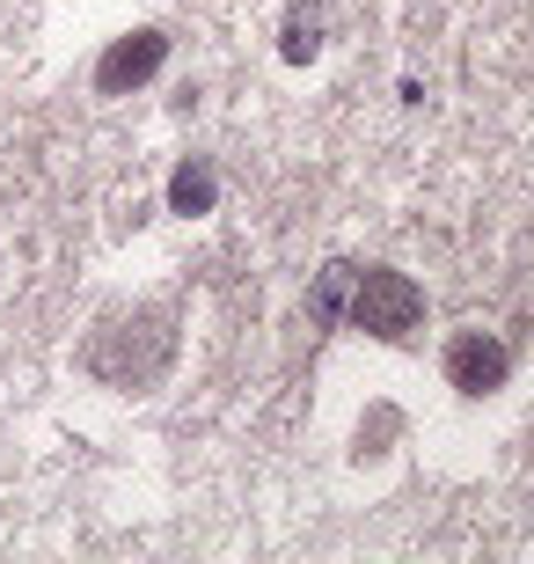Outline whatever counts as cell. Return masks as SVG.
Instances as JSON below:
<instances>
[{
  "instance_id": "6da1fadb",
  "label": "cell",
  "mask_w": 534,
  "mask_h": 564,
  "mask_svg": "<svg viewBox=\"0 0 534 564\" xmlns=\"http://www.w3.org/2000/svg\"><path fill=\"white\" fill-rule=\"evenodd\" d=\"M176 352V330H168L162 308H132V315H110L96 345H88V375L110 381V389H146V381L168 367Z\"/></svg>"
},
{
  "instance_id": "7a4b0ae2",
  "label": "cell",
  "mask_w": 534,
  "mask_h": 564,
  "mask_svg": "<svg viewBox=\"0 0 534 564\" xmlns=\"http://www.w3.org/2000/svg\"><path fill=\"white\" fill-rule=\"evenodd\" d=\"M417 323H425V293H417V279L395 272V264H359L351 301H345V330H367V337H381V345H403Z\"/></svg>"
},
{
  "instance_id": "3957f363",
  "label": "cell",
  "mask_w": 534,
  "mask_h": 564,
  "mask_svg": "<svg viewBox=\"0 0 534 564\" xmlns=\"http://www.w3.org/2000/svg\"><path fill=\"white\" fill-rule=\"evenodd\" d=\"M505 375H513V345H505V337H491V330H454V345H447V389H454V397L483 403V397H498V389H505Z\"/></svg>"
},
{
  "instance_id": "277c9868",
  "label": "cell",
  "mask_w": 534,
  "mask_h": 564,
  "mask_svg": "<svg viewBox=\"0 0 534 564\" xmlns=\"http://www.w3.org/2000/svg\"><path fill=\"white\" fill-rule=\"evenodd\" d=\"M162 66H168L162 30H124V37H110L103 59H96V88H103V96H132V88H146Z\"/></svg>"
},
{
  "instance_id": "5b68a950",
  "label": "cell",
  "mask_w": 534,
  "mask_h": 564,
  "mask_svg": "<svg viewBox=\"0 0 534 564\" xmlns=\"http://www.w3.org/2000/svg\"><path fill=\"white\" fill-rule=\"evenodd\" d=\"M212 198H220V176H212V162H184L176 176H168V213L198 220V213H212Z\"/></svg>"
},
{
  "instance_id": "8992f818",
  "label": "cell",
  "mask_w": 534,
  "mask_h": 564,
  "mask_svg": "<svg viewBox=\"0 0 534 564\" xmlns=\"http://www.w3.org/2000/svg\"><path fill=\"white\" fill-rule=\"evenodd\" d=\"M351 279H359V264H323V279H315V293H308V315L315 323H345V301H351Z\"/></svg>"
},
{
  "instance_id": "52a82bcc",
  "label": "cell",
  "mask_w": 534,
  "mask_h": 564,
  "mask_svg": "<svg viewBox=\"0 0 534 564\" xmlns=\"http://www.w3.org/2000/svg\"><path fill=\"white\" fill-rule=\"evenodd\" d=\"M279 52H286L293 66L315 59V52H323V15H315V8H293V15H286V37H279Z\"/></svg>"
}]
</instances>
